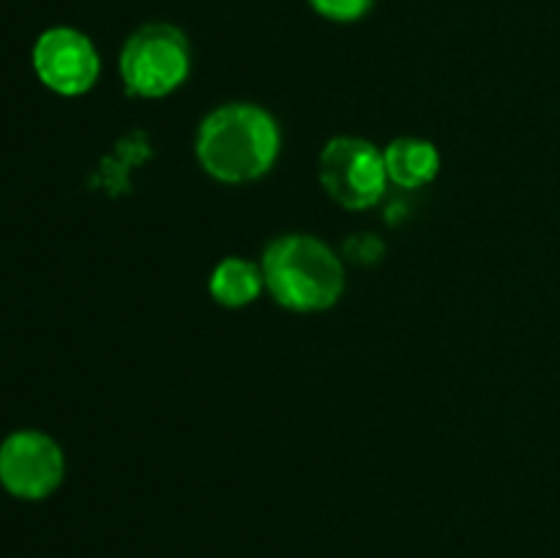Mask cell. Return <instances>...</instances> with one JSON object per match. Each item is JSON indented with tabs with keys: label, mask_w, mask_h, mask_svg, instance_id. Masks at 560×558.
Segmentation results:
<instances>
[{
	"label": "cell",
	"mask_w": 560,
	"mask_h": 558,
	"mask_svg": "<svg viewBox=\"0 0 560 558\" xmlns=\"http://www.w3.org/2000/svg\"><path fill=\"white\" fill-rule=\"evenodd\" d=\"M282 131L266 107L230 102L202 118L195 137L200 167L219 184H249L277 164Z\"/></svg>",
	"instance_id": "cell-1"
},
{
	"label": "cell",
	"mask_w": 560,
	"mask_h": 558,
	"mask_svg": "<svg viewBox=\"0 0 560 558\" xmlns=\"http://www.w3.org/2000/svg\"><path fill=\"white\" fill-rule=\"evenodd\" d=\"M260 268L271 299L290 312L331 310L345 293L342 260L317 235H279L262 252Z\"/></svg>",
	"instance_id": "cell-2"
},
{
	"label": "cell",
	"mask_w": 560,
	"mask_h": 558,
	"mask_svg": "<svg viewBox=\"0 0 560 558\" xmlns=\"http://www.w3.org/2000/svg\"><path fill=\"white\" fill-rule=\"evenodd\" d=\"M118 71L129 96H170L184 85L191 71L189 38L170 22L137 27L120 49Z\"/></svg>",
	"instance_id": "cell-3"
},
{
	"label": "cell",
	"mask_w": 560,
	"mask_h": 558,
	"mask_svg": "<svg viewBox=\"0 0 560 558\" xmlns=\"http://www.w3.org/2000/svg\"><path fill=\"white\" fill-rule=\"evenodd\" d=\"M317 178L326 195L348 211H366L386 195V159L364 137H334L317 159Z\"/></svg>",
	"instance_id": "cell-4"
},
{
	"label": "cell",
	"mask_w": 560,
	"mask_h": 558,
	"mask_svg": "<svg viewBox=\"0 0 560 558\" xmlns=\"http://www.w3.org/2000/svg\"><path fill=\"white\" fill-rule=\"evenodd\" d=\"M66 474L63 449L42 430H16L0 443V485L20 501L52 496Z\"/></svg>",
	"instance_id": "cell-5"
},
{
	"label": "cell",
	"mask_w": 560,
	"mask_h": 558,
	"mask_svg": "<svg viewBox=\"0 0 560 558\" xmlns=\"http://www.w3.org/2000/svg\"><path fill=\"white\" fill-rule=\"evenodd\" d=\"M33 71L58 96H82L102 71L96 47L74 27H49L33 44Z\"/></svg>",
	"instance_id": "cell-6"
},
{
	"label": "cell",
	"mask_w": 560,
	"mask_h": 558,
	"mask_svg": "<svg viewBox=\"0 0 560 558\" xmlns=\"http://www.w3.org/2000/svg\"><path fill=\"white\" fill-rule=\"evenodd\" d=\"M386 173L399 189H421L441 173V153L421 137H397L383 148Z\"/></svg>",
	"instance_id": "cell-7"
},
{
	"label": "cell",
	"mask_w": 560,
	"mask_h": 558,
	"mask_svg": "<svg viewBox=\"0 0 560 558\" xmlns=\"http://www.w3.org/2000/svg\"><path fill=\"white\" fill-rule=\"evenodd\" d=\"M262 290H266V277H262L260 263L246 260V257H224L208 277V293L228 310H244L252 301L260 299Z\"/></svg>",
	"instance_id": "cell-8"
},
{
	"label": "cell",
	"mask_w": 560,
	"mask_h": 558,
	"mask_svg": "<svg viewBox=\"0 0 560 558\" xmlns=\"http://www.w3.org/2000/svg\"><path fill=\"white\" fill-rule=\"evenodd\" d=\"M310 5L331 22H355L372 9V0H310Z\"/></svg>",
	"instance_id": "cell-9"
}]
</instances>
